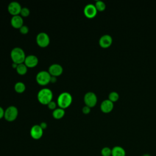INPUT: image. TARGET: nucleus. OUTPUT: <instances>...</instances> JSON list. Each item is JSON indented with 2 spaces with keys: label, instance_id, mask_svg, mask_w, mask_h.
<instances>
[{
  "label": "nucleus",
  "instance_id": "obj_25",
  "mask_svg": "<svg viewBox=\"0 0 156 156\" xmlns=\"http://www.w3.org/2000/svg\"><path fill=\"white\" fill-rule=\"evenodd\" d=\"M48 106L49 109L51 110H55L56 108V103L54 101H51L48 104Z\"/></svg>",
  "mask_w": 156,
  "mask_h": 156
},
{
  "label": "nucleus",
  "instance_id": "obj_30",
  "mask_svg": "<svg viewBox=\"0 0 156 156\" xmlns=\"http://www.w3.org/2000/svg\"><path fill=\"white\" fill-rule=\"evenodd\" d=\"M17 64H16V63H12V67L13 68H16V67H17Z\"/></svg>",
  "mask_w": 156,
  "mask_h": 156
},
{
  "label": "nucleus",
  "instance_id": "obj_18",
  "mask_svg": "<svg viewBox=\"0 0 156 156\" xmlns=\"http://www.w3.org/2000/svg\"><path fill=\"white\" fill-rule=\"evenodd\" d=\"M27 67L26 66L24 63H21L18 64L17 65V67L16 68L17 73L20 75H24L26 73L27 71Z\"/></svg>",
  "mask_w": 156,
  "mask_h": 156
},
{
  "label": "nucleus",
  "instance_id": "obj_2",
  "mask_svg": "<svg viewBox=\"0 0 156 156\" xmlns=\"http://www.w3.org/2000/svg\"><path fill=\"white\" fill-rule=\"evenodd\" d=\"M10 57L13 63L18 65L23 63L26 58L24 51L18 47L13 48L10 52Z\"/></svg>",
  "mask_w": 156,
  "mask_h": 156
},
{
  "label": "nucleus",
  "instance_id": "obj_23",
  "mask_svg": "<svg viewBox=\"0 0 156 156\" xmlns=\"http://www.w3.org/2000/svg\"><path fill=\"white\" fill-rule=\"evenodd\" d=\"M29 13H30V11H29V10L28 8H27V7H23V8L21 9L20 14L22 16H24V17L27 16H29Z\"/></svg>",
  "mask_w": 156,
  "mask_h": 156
},
{
  "label": "nucleus",
  "instance_id": "obj_27",
  "mask_svg": "<svg viewBox=\"0 0 156 156\" xmlns=\"http://www.w3.org/2000/svg\"><path fill=\"white\" fill-rule=\"evenodd\" d=\"M4 112L5 111L4 110V109L1 107H0V119L4 116Z\"/></svg>",
  "mask_w": 156,
  "mask_h": 156
},
{
  "label": "nucleus",
  "instance_id": "obj_17",
  "mask_svg": "<svg viewBox=\"0 0 156 156\" xmlns=\"http://www.w3.org/2000/svg\"><path fill=\"white\" fill-rule=\"evenodd\" d=\"M65 115V110L61 108H56L52 112V116L55 119H60Z\"/></svg>",
  "mask_w": 156,
  "mask_h": 156
},
{
  "label": "nucleus",
  "instance_id": "obj_28",
  "mask_svg": "<svg viewBox=\"0 0 156 156\" xmlns=\"http://www.w3.org/2000/svg\"><path fill=\"white\" fill-rule=\"evenodd\" d=\"M40 127H41L43 130L45 129L47 127V124H46L45 122H42L41 123H40Z\"/></svg>",
  "mask_w": 156,
  "mask_h": 156
},
{
  "label": "nucleus",
  "instance_id": "obj_4",
  "mask_svg": "<svg viewBox=\"0 0 156 156\" xmlns=\"http://www.w3.org/2000/svg\"><path fill=\"white\" fill-rule=\"evenodd\" d=\"M51 76L49 72L46 71H41L38 73L36 76V80L37 83L41 85H46L51 81Z\"/></svg>",
  "mask_w": 156,
  "mask_h": 156
},
{
  "label": "nucleus",
  "instance_id": "obj_26",
  "mask_svg": "<svg viewBox=\"0 0 156 156\" xmlns=\"http://www.w3.org/2000/svg\"><path fill=\"white\" fill-rule=\"evenodd\" d=\"M90 110H91L90 107L87 105H85V106L83 107V108H82V112L85 114L89 113L90 112Z\"/></svg>",
  "mask_w": 156,
  "mask_h": 156
},
{
  "label": "nucleus",
  "instance_id": "obj_15",
  "mask_svg": "<svg viewBox=\"0 0 156 156\" xmlns=\"http://www.w3.org/2000/svg\"><path fill=\"white\" fill-rule=\"evenodd\" d=\"M11 25L16 29H20L23 25V20L22 17L20 15H15L13 16L11 18Z\"/></svg>",
  "mask_w": 156,
  "mask_h": 156
},
{
  "label": "nucleus",
  "instance_id": "obj_20",
  "mask_svg": "<svg viewBox=\"0 0 156 156\" xmlns=\"http://www.w3.org/2000/svg\"><path fill=\"white\" fill-rule=\"evenodd\" d=\"M94 5H95L97 10H98V11H103L105 9V7H106V5H105V2H103L102 1H100V0L96 1Z\"/></svg>",
  "mask_w": 156,
  "mask_h": 156
},
{
  "label": "nucleus",
  "instance_id": "obj_5",
  "mask_svg": "<svg viewBox=\"0 0 156 156\" xmlns=\"http://www.w3.org/2000/svg\"><path fill=\"white\" fill-rule=\"evenodd\" d=\"M18 111L16 107L12 105L7 107L4 112V118L8 121H14L18 116Z\"/></svg>",
  "mask_w": 156,
  "mask_h": 156
},
{
  "label": "nucleus",
  "instance_id": "obj_11",
  "mask_svg": "<svg viewBox=\"0 0 156 156\" xmlns=\"http://www.w3.org/2000/svg\"><path fill=\"white\" fill-rule=\"evenodd\" d=\"M113 41V38L112 36L109 34H104L101 37L99 40V45L102 48H108L109 47Z\"/></svg>",
  "mask_w": 156,
  "mask_h": 156
},
{
  "label": "nucleus",
  "instance_id": "obj_16",
  "mask_svg": "<svg viewBox=\"0 0 156 156\" xmlns=\"http://www.w3.org/2000/svg\"><path fill=\"white\" fill-rule=\"evenodd\" d=\"M112 156H126V151L122 147L116 146L112 149Z\"/></svg>",
  "mask_w": 156,
  "mask_h": 156
},
{
  "label": "nucleus",
  "instance_id": "obj_24",
  "mask_svg": "<svg viewBox=\"0 0 156 156\" xmlns=\"http://www.w3.org/2000/svg\"><path fill=\"white\" fill-rule=\"evenodd\" d=\"M20 31L23 34H26L29 32V28L26 26H23L21 27L20 28Z\"/></svg>",
  "mask_w": 156,
  "mask_h": 156
},
{
  "label": "nucleus",
  "instance_id": "obj_12",
  "mask_svg": "<svg viewBox=\"0 0 156 156\" xmlns=\"http://www.w3.org/2000/svg\"><path fill=\"white\" fill-rule=\"evenodd\" d=\"M49 73L52 76H58L62 74L63 72L62 66L57 63H54L51 65L49 68Z\"/></svg>",
  "mask_w": 156,
  "mask_h": 156
},
{
  "label": "nucleus",
  "instance_id": "obj_31",
  "mask_svg": "<svg viewBox=\"0 0 156 156\" xmlns=\"http://www.w3.org/2000/svg\"><path fill=\"white\" fill-rule=\"evenodd\" d=\"M142 156H151V155L149 154H143Z\"/></svg>",
  "mask_w": 156,
  "mask_h": 156
},
{
  "label": "nucleus",
  "instance_id": "obj_19",
  "mask_svg": "<svg viewBox=\"0 0 156 156\" xmlns=\"http://www.w3.org/2000/svg\"><path fill=\"white\" fill-rule=\"evenodd\" d=\"M14 88H15V91L17 93H21L24 91L26 87H25V85L24 84V83H23L21 82H18L15 83Z\"/></svg>",
  "mask_w": 156,
  "mask_h": 156
},
{
  "label": "nucleus",
  "instance_id": "obj_7",
  "mask_svg": "<svg viewBox=\"0 0 156 156\" xmlns=\"http://www.w3.org/2000/svg\"><path fill=\"white\" fill-rule=\"evenodd\" d=\"M36 41L38 46L44 48L47 46L49 44L50 39L46 33L40 32L37 35Z\"/></svg>",
  "mask_w": 156,
  "mask_h": 156
},
{
  "label": "nucleus",
  "instance_id": "obj_1",
  "mask_svg": "<svg viewBox=\"0 0 156 156\" xmlns=\"http://www.w3.org/2000/svg\"><path fill=\"white\" fill-rule=\"evenodd\" d=\"M53 97L52 91L49 88H43L40 90L37 94V98L38 101L44 105L48 104L51 101H52V99Z\"/></svg>",
  "mask_w": 156,
  "mask_h": 156
},
{
  "label": "nucleus",
  "instance_id": "obj_29",
  "mask_svg": "<svg viewBox=\"0 0 156 156\" xmlns=\"http://www.w3.org/2000/svg\"><path fill=\"white\" fill-rule=\"evenodd\" d=\"M55 81H56V78L54 76H51L50 82H51L52 83H54Z\"/></svg>",
  "mask_w": 156,
  "mask_h": 156
},
{
  "label": "nucleus",
  "instance_id": "obj_8",
  "mask_svg": "<svg viewBox=\"0 0 156 156\" xmlns=\"http://www.w3.org/2000/svg\"><path fill=\"white\" fill-rule=\"evenodd\" d=\"M30 134L32 138L34 140H39L43 136V129L40 125H34L30 129Z\"/></svg>",
  "mask_w": 156,
  "mask_h": 156
},
{
  "label": "nucleus",
  "instance_id": "obj_14",
  "mask_svg": "<svg viewBox=\"0 0 156 156\" xmlns=\"http://www.w3.org/2000/svg\"><path fill=\"white\" fill-rule=\"evenodd\" d=\"M38 58L34 55H29L26 57V58L24 62L26 66L29 68L35 67L38 64Z\"/></svg>",
  "mask_w": 156,
  "mask_h": 156
},
{
  "label": "nucleus",
  "instance_id": "obj_3",
  "mask_svg": "<svg viewBox=\"0 0 156 156\" xmlns=\"http://www.w3.org/2000/svg\"><path fill=\"white\" fill-rule=\"evenodd\" d=\"M72 96L68 92L62 93L57 98V104L61 108L68 107L72 102Z\"/></svg>",
  "mask_w": 156,
  "mask_h": 156
},
{
  "label": "nucleus",
  "instance_id": "obj_6",
  "mask_svg": "<svg viewBox=\"0 0 156 156\" xmlns=\"http://www.w3.org/2000/svg\"><path fill=\"white\" fill-rule=\"evenodd\" d=\"M84 102L86 104V105L91 107H94L96 103H97V96L96 94L92 91L87 92L83 98Z\"/></svg>",
  "mask_w": 156,
  "mask_h": 156
},
{
  "label": "nucleus",
  "instance_id": "obj_22",
  "mask_svg": "<svg viewBox=\"0 0 156 156\" xmlns=\"http://www.w3.org/2000/svg\"><path fill=\"white\" fill-rule=\"evenodd\" d=\"M102 156H111L112 155V149L108 147H104L101 151Z\"/></svg>",
  "mask_w": 156,
  "mask_h": 156
},
{
  "label": "nucleus",
  "instance_id": "obj_13",
  "mask_svg": "<svg viewBox=\"0 0 156 156\" xmlns=\"http://www.w3.org/2000/svg\"><path fill=\"white\" fill-rule=\"evenodd\" d=\"M114 104L113 102L110 99H105L101 104V110L104 113H109L113 108Z\"/></svg>",
  "mask_w": 156,
  "mask_h": 156
},
{
  "label": "nucleus",
  "instance_id": "obj_10",
  "mask_svg": "<svg viewBox=\"0 0 156 156\" xmlns=\"http://www.w3.org/2000/svg\"><path fill=\"white\" fill-rule=\"evenodd\" d=\"M21 5L16 1L11 2L8 5V11L13 16L18 15L21 12Z\"/></svg>",
  "mask_w": 156,
  "mask_h": 156
},
{
  "label": "nucleus",
  "instance_id": "obj_9",
  "mask_svg": "<svg viewBox=\"0 0 156 156\" xmlns=\"http://www.w3.org/2000/svg\"><path fill=\"white\" fill-rule=\"evenodd\" d=\"M97 11L98 10L95 5L93 4H88L86 5L83 9L84 15L89 18L94 17L97 13Z\"/></svg>",
  "mask_w": 156,
  "mask_h": 156
},
{
  "label": "nucleus",
  "instance_id": "obj_21",
  "mask_svg": "<svg viewBox=\"0 0 156 156\" xmlns=\"http://www.w3.org/2000/svg\"><path fill=\"white\" fill-rule=\"evenodd\" d=\"M119 96L118 93H117L116 91H111L108 94V99H110L112 102L116 101L119 99Z\"/></svg>",
  "mask_w": 156,
  "mask_h": 156
}]
</instances>
